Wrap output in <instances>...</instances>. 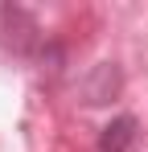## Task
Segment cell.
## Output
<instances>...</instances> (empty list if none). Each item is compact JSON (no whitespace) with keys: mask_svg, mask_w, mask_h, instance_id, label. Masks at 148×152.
Masks as SVG:
<instances>
[{"mask_svg":"<svg viewBox=\"0 0 148 152\" xmlns=\"http://www.w3.org/2000/svg\"><path fill=\"white\" fill-rule=\"evenodd\" d=\"M132 140H136V119L132 115H119L115 124H107L103 140H99V152H127Z\"/></svg>","mask_w":148,"mask_h":152,"instance_id":"1","label":"cell"}]
</instances>
